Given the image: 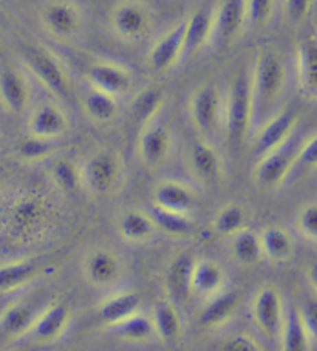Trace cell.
Wrapping results in <instances>:
<instances>
[{"instance_id": "cell-11", "label": "cell", "mask_w": 317, "mask_h": 351, "mask_svg": "<svg viewBox=\"0 0 317 351\" xmlns=\"http://www.w3.org/2000/svg\"><path fill=\"white\" fill-rule=\"evenodd\" d=\"M286 304L283 295L272 285L259 288L253 295L249 313L254 328L270 343H277L282 330Z\"/></svg>"}, {"instance_id": "cell-10", "label": "cell", "mask_w": 317, "mask_h": 351, "mask_svg": "<svg viewBox=\"0 0 317 351\" xmlns=\"http://www.w3.org/2000/svg\"><path fill=\"white\" fill-rule=\"evenodd\" d=\"M302 136H298L296 130L292 135L280 144L276 149L255 160L254 180L255 183L268 187V189H277L283 187L288 180L291 169L294 166L297 150L301 147Z\"/></svg>"}, {"instance_id": "cell-38", "label": "cell", "mask_w": 317, "mask_h": 351, "mask_svg": "<svg viewBox=\"0 0 317 351\" xmlns=\"http://www.w3.org/2000/svg\"><path fill=\"white\" fill-rule=\"evenodd\" d=\"M231 241V256L240 266L253 268V266L263 262V252H261V243L259 232L253 231L248 226L242 231L233 234L229 237Z\"/></svg>"}, {"instance_id": "cell-49", "label": "cell", "mask_w": 317, "mask_h": 351, "mask_svg": "<svg viewBox=\"0 0 317 351\" xmlns=\"http://www.w3.org/2000/svg\"><path fill=\"white\" fill-rule=\"evenodd\" d=\"M3 183H5V177H3L2 169H0V192H2V189H3Z\"/></svg>"}, {"instance_id": "cell-22", "label": "cell", "mask_w": 317, "mask_h": 351, "mask_svg": "<svg viewBox=\"0 0 317 351\" xmlns=\"http://www.w3.org/2000/svg\"><path fill=\"white\" fill-rule=\"evenodd\" d=\"M294 70L298 92L317 102V36H308L297 44Z\"/></svg>"}, {"instance_id": "cell-37", "label": "cell", "mask_w": 317, "mask_h": 351, "mask_svg": "<svg viewBox=\"0 0 317 351\" xmlns=\"http://www.w3.org/2000/svg\"><path fill=\"white\" fill-rule=\"evenodd\" d=\"M148 213L154 220L158 232L170 239H186L193 231L192 214L176 213V210L160 208L156 204H152Z\"/></svg>"}, {"instance_id": "cell-28", "label": "cell", "mask_w": 317, "mask_h": 351, "mask_svg": "<svg viewBox=\"0 0 317 351\" xmlns=\"http://www.w3.org/2000/svg\"><path fill=\"white\" fill-rule=\"evenodd\" d=\"M212 10H198L186 16L185 38H183V64L198 53L207 50L211 38Z\"/></svg>"}, {"instance_id": "cell-20", "label": "cell", "mask_w": 317, "mask_h": 351, "mask_svg": "<svg viewBox=\"0 0 317 351\" xmlns=\"http://www.w3.org/2000/svg\"><path fill=\"white\" fill-rule=\"evenodd\" d=\"M172 133L163 123V114L141 127L138 136V154L143 165L150 169L161 167L172 152Z\"/></svg>"}, {"instance_id": "cell-45", "label": "cell", "mask_w": 317, "mask_h": 351, "mask_svg": "<svg viewBox=\"0 0 317 351\" xmlns=\"http://www.w3.org/2000/svg\"><path fill=\"white\" fill-rule=\"evenodd\" d=\"M297 231L305 239L317 243V202L303 204L296 219Z\"/></svg>"}, {"instance_id": "cell-44", "label": "cell", "mask_w": 317, "mask_h": 351, "mask_svg": "<svg viewBox=\"0 0 317 351\" xmlns=\"http://www.w3.org/2000/svg\"><path fill=\"white\" fill-rule=\"evenodd\" d=\"M285 19L291 25H302L313 13L316 0H280Z\"/></svg>"}, {"instance_id": "cell-21", "label": "cell", "mask_w": 317, "mask_h": 351, "mask_svg": "<svg viewBox=\"0 0 317 351\" xmlns=\"http://www.w3.org/2000/svg\"><path fill=\"white\" fill-rule=\"evenodd\" d=\"M240 294L233 289H223L218 294L204 299L198 313V324L204 330H222L235 319L240 310Z\"/></svg>"}, {"instance_id": "cell-46", "label": "cell", "mask_w": 317, "mask_h": 351, "mask_svg": "<svg viewBox=\"0 0 317 351\" xmlns=\"http://www.w3.org/2000/svg\"><path fill=\"white\" fill-rule=\"evenodd\" d=\"M261 347L259 339L248 335V332H237L224 341L218 350L223 351H259Z\"/></svg>"}, {"instance_id": "cell-48", "label": "cell", "mask_w": 317, "mask_h": 351, "mask_svg": "<svg viewBox=\"0 0 317 351\" xmlns=\"http://www.w3.org/2000/svg\"><path fill=\"white\" fill-rule=\"evenodd\" d=\"M307 280L309 283L311 289H313L314 294L317 295V260L313 263H309L307 268Z\"/></svg>"}, {"instance_id": "cell-24", "label": "cell", "mask_w": 317, "mask_h": 351, "mask_svg": "<svg viewBox=\"0 0 317 351\" xmlns=\"http://www.w3.org/2000/svg\"><path fill=\"white\" fill-rule=\"evenodd\" d=\"M40 274V265L32 257H13L0 265V294H14L32 285Z\"/></svg>"}, {"instance_id": "cell-8", "label": "cell", "mask_w": 317, "mask_h": 351, "mask_svg": "<svg viewBox=\"0 0 317 351\" xmlns=\"http://www.w3.org/2000/svg\"><path fill=\"white\" fill-rule=\"evenodd\" d=\"M82 278L99 293H110L121 288L126 277V265L118 252L110 247L96 246L85 254L81 265Z\"/></svg>"}, {"instance_id": "cell-12", "label": "cell", "mask_w": 317, "mask_h": 351, "mask_svg": "<svg viewBox=\"0 0 317 351\" xmlns=\"http://www.w3.org/2000/svg\"><path fill=\"white\" fill-rule=\"evenodd\" d=\"M71 121L69 112L65 110L62 102L56 101L51 96L34 101L25 113V130L28 135L64 139L69 135Z\"/></svg>"}, {"instance_id": "cell-30", "label": "cell", "mask_w": 317, "mask_h": 351, "mask_svg": "<svg viewBox=\"0 0 317 351\" xmlns=\"http://www.w3.org/2000/svg\"><path fill=\"white\" fill-rule=\"evenodd\" d=\"M39 310L40 308L27 302H16L13 305H8L7 310L0 314V339L8 343H19Z\"/></svg>"}, {"instance_id": "cell-31", "label": "cell", "mask_w": 317, "mask_h": 351, "mask_svg": "<svg viewBox=\"0 0 317 351\" xmlns=\"http://www.w3.org/2000/svg\"><path fill=\"white\" fill-rule=\"evenodd\" d=\"M263 260L274 265H283L292 260L296 254V241L292 234L282 226H266L259 232Z\"/></svg>"}, {"instance_id": "cell-13", "label": "cell", "mask_w": 317, "mask_h": 351, "mask_svg": "<svg viewBox=\"0 0 317 351\" xmlns=\"http://www.w3.org/2000/svg\"><path fill=\"white\" fill-rule=\"evenodd\" d=\"M124 175L123 156L113 150H101L82 165L84 189L96 195H107L121 183Z\"/></svg>"}, {"instance_id": "cell-6", "label": "cell", "mask_w": 317, "mask_h": 351, "mask_svg": "<svg viewBox=\"0 0 317 351\" xmlns=\"http://www.w3.org/2000/svg\"><path fill=\"white\" fill-rule=\"evenodd\" d=\"M224 95L215 82H206L189 99V114L198 136L215 143L223 133Z\"/></svg>"}, {"instance_id": "cell-41", "label": "cell", "mask_w": 317, "mask_h": 351, "mask_svg": "<svg viewBox=\"0 0 317 351\" xmlns=\"http://www.w3.org/2000/svg\"><path fill=\"white\" fill-rule=\"evenodd\" d=\"M317 171V133H313L308 138H303L301 147L297 150V156L294 166L291 169V173L286 184H292L294 181L303 178L305 175Z\"/></svg>"}, {"instance_id": "cell-42", "label": "cell", "mask_w": 317, "mask_h": 351, "mask_svg": "<svg viewBox=\"0 0 317 351\" xmlns=\"http://www.w3.org/2000/svg\"><path fill=\"white\" fill-rule=\"evenodd\" d=\"M248 214L246 209L242 204L229 203L218 210L214 217V229L217 234L224 235V237H231V235L242 231L246 228Z\"/></svg>"}, {"instance_id": "cell-47", "label": "cell", "mask_w": 317, "mask_h": 351, "mask_svg": "<svg viewBox=\"0 0 317 351\" xmlns=\"http://www.w3.org/2000/svg\"><path fill=\"white\" fill-rule=\"evenodd\" d=\"M297 308L313 345H317V295L314 294V298L307 299Z\"/></svg>"}, {"instance_id": "cell-25", "label": "cell", "mask_w": 317, "mask_h": 351, "mask_svg": "<svg viewBox=\"0 0 317 351\" xmlns=\"http://www.w3.org/2000/svg\"><path fill=\"white\" fill-rule=\"evenodd\" d=\"M150 317L154 322L156 341H160L166 347H175L181 342L183 335H185V325H183L180 306L175 302L169 298L158 300Z\"/></svg>"}, {"instance_id": "cell-39", "label": "cell", "mask_w": 317, "mask_h": 351, "mask_svg": "<svg viewBox=\"0 0 317 351\" xmlns=\"http://www.w3.org/2000/svg\"><path fill=\"white\" fill-rule=\"evenodd\" d=\"M64 139H48L33 135L23 136L16 146L17 158L28 165H38L45 162L56 156L62 149Z\"/></svg>"}, {"instance_id": "cell-19", "label": "cell", "mask_w": 317, "mask_h": 351, "mask_svg": "<svg viewBox=\"0 0 317 351\" xmlns=\"http://www.w3.org/2000/svg\"><path fill=\"white\" fill-rule=\"evenodd\" d=\"M186 16L163 33L148 53L149 69L156 75H167L183 65V38H185Z\"/></svg>"}, {"instance_id": "cell-9", "label": "cell", "mask_w": 317, "mask_h": 351, "mask_svg": "<svg viewBox=\"0 0 317 351\" xmlns=\"http://www.w3.org/2000/svg\"><path fill=\"white\" fill-rule=\"evenodd\" d=\"M84 84L102 90L115 98L129 96L135 86V73L130 66L108 58H93L84 65Z\"/></svg>"}, {"instance_id": "cell-34", "label": "cell", "mask_w": 317, "mask_h": 351, "mask_svg": "<svg viewBox=\"0 0 317 351\" xmlns=\"http://www.w3.org/2000/svg\"><path fill=\"white\" fill-rule=\"evenodd\" d=\"M107 330L118 341L132 345H145L154 342L156 339L152 317L144 314L141 310L133 313L129 317L119 320L117 324L108 325Z\"/></svg>"}, {"instance_id": "cell-29", "label": "cell", "mask_w": 317, "mask_h": 351, "mask_svg": "<svg viewBox=\"0 0 317 351\" xmlns=\"http://www.w3.org/2000/svg\"><path fill=\"white\" fill-rule=\"evenodd\" d=\"M139 310H141V295L132 289L118 288L107 293L106 298L97 305V316L108 326L132 316Z\"/></svg>"}, {"instance_id": "cell-17", "label": "cell", "mask_w": 317, "mask_h": 351, "mask_svg": "<svg viewBox=\"0 0 317 351\" xmlns=\"http://www.w3.org/2000/svg\"><path fill=\"white\" fill-rule=\"evenodd\" d=\"M245 10L243 0H222L215 10H212L211 23V50H224L234 44L245 32Z\"/></svg>"}, {"instance_id": "cell-27", "label": "cell", "mask_w": 317, "mask_h": 351, "mask_svg": "<svg viewBox=\"0 0 317 351\" xmlns=\"http://www.w3.org/2000/svg\"><path fill=\"white\" fill-rule=\"evenodd\" d=\"M193 298L207 299L228 288V274L223 266L209 257L195 258L192 272Z\"/></svg>"}, {"instance_id": "cell-26", "label": "cell", "mask_w": 317, "mask_h": 351, "mask_svg": "<svg viewBox=\"0 0 317 351\" xmlns=\"http://www.w3.org/2000/svg\"><path fill=\"white\" fill-rule=\"evenodd\" d=\"M193 262L195 258L192 256L183 254L169 265L166 276H164V287H166L167 298L178 306H186L193 299Z\"/></svg>"}, {"instance_id": "cell-23", "label": "cell", "mask_w": 317, "mask_h": 351, "mask_svg": "<svg viewBox=\"0 0 317 351\" xmlns=\"http://www.w3.org/2000/svg\"><path fill=\"white\" fill-rule=\"evenodd\" d=\"M198 203V192L195 186L183 180H163L152 193V204L176 213L192 214Z\"/></svg>"}, {"instance_id": "cell-35", "label": "cell", "mask_w": 317, "mask_h": 351, "mask_svg": "<svg viewBox=\"0 0 317 351\" xmlns=\"http://www.w3.org/2000/svg\"><path fill=\"white\" fill-rule=\"evenodd\" d=\"M84 113L97 124H108L119 114V99L85 84L81 93Z\"/></svg>"}, {"instance_id": "cell-2", "label": "cell", "mask_w": 317, "mask_h": 351, "mask_svg": "<svg viewBox=\"0 0 317 351\" xmlns=\"http://www.w3.org/2000/svg\"><path fill=\"white\" fill-rule=\"evenodd\" d=\"M251 73L253 132L282 108L288 87V66L276 48H261L255 56ZM251 138V136H249Z\"/></svg>"}, {"instance_id": "cell-43", "label": "cell", "mask_w": 317, "mask_h": 351, "mask_svg": "<svg viewBox=\"0 0 317 351\" xmlns=\"http://www.w3.org/2000/svg\"><path fill=\"white\" fill-rule=\"evenodd\" d=\"M279 0H243L246 28L266 27L272 21Z\"/></svg>"}, {"instance_id": "cell-32", "label": "cell", "mask_w": 317, "mask_h": 351, "mask_svg": "<svg viewBox=\"0 0 317 351\" xmlns=\"http://www.w3.org/2000/svg\"><path fill=\"white\" fill-rule=\"evenodd\" d=\"M47 175L54 189L62 193H76L84 189L82 166L70 156L56 155L48 160Z\"/></svg>"}, {"instance_id": "cell-36", "label": "cell", "mask_w": 317, "mask_h": 351, "mask_svg": "<svg viewBox=\"0 0 317 351\" xmlns=\"http://www.w3.org/2000/svg\"><path fill=\"white\" fill-rule=\"evenodd\" d=\"M279 348L283 351H309L314 348L305 324L294 305H286L285 317L279 336Z\"/></svg>"}, {"instance_id": "cell-18", "label": "cell", "mask_w": 317, "mask_h": 351, "mask_svg": "<svg viewBox=\"0 0 317 351\" xmlns=\"http://www.w3.org/2000/svg\"><path fill=\"white\" fill-rule=\"evenodd\" d=\"M298 129V114L291 108H280L253 132V155L255 160L285 143Z\"/></svg>"}, {"instance_id": "cell-7", "label": "cell", "mask_w": 317, "mask_h": 351, "mask_svg": "<svg viewBox=\"0 0 317 351\" xmlns=\"http://www.w3.org/2000/svg\"><path fill=\"white\" fill-rule=\"evenodd\" d=\"M44 32L60 44H70L85 27V11L78 0H44L39 10Z\"/></svg>"}, {"instance_id": "cell-3", "label": "cell", "mask_w": 317, "mask_h": 351, "mask_svg": "<svg viewBox=\"0 0 317 351\" xmlns=\"http://www.w3.org/2000/svg\"><path fill=\"white\" fill-rule=\"evenodd\" d=\"M21 65L32 76L34 86L62 104H69L75 96L69 65L56 51L45 47H32L23 51Z\"/></svg>"}, {"instance_id": "cell-1", "label": "cell", "mask_w": 317, "mask_h": 351, "mask_svg": "<svg viewBox=\"0 0 317 351\" xmlns=\"http://www.w3.org/2000/svg\"><path fill=\"white\" fill-rule=\"evenodd\" d=\"M56 204L39 187H23L0 206V252L22 257L53 232Z\"/></svg>"}, {"instance_id": "cell-40", "label": "cell", "mask_w": 317, "mask_h": 351, "mask_svg": "<svg viewBox=\"0 0 317 351\" xmlns=\"http://www.w3.org/2000/svg\"><path fill=\"white\" fill-rule=\"evenodd\" d=\"M166 106V96L160 90H144L138 93L132 102V117L139 125H144L161 117Z\"/></svg>"}, {"instance_id": "cell-14", "label": "cell", "mask_w": 317, "mask_h": 351, "mask_svg": "<svg viewBox=\"0 0 317 351\" xmlns=\"http://www.w3.org/2000/svg\"><path fill=\"white\" fill-rule=\"evenodd\" d=\"M34 102V82L19 65L0 66V107L13 117H25Z\"/></svg>"}, {"instance_id": "cell-33", "label": "cell", "mask_w": 317, "mask_h": 351, "mask_svg": "<svg viewBox=\"0 0 317 351\" xmlns=\"http://www.w3.org/2000/svg\"><path fill=\"white\" fill-rule=\"evenodd\" d=\"M119 237L126 243L143 246L149 245L160 234L148 210H129L119 219Z\"/></svg>"}, {"instance_id": "cell-16", "label": "cell", "mask_w": 317, "mask_h": 351, "mask_svg": "<svg viewBox=\"0 0 317 351\" xmlns=\"http://www.w3.org/2000/svg\"><path fill=\"white\" fill-rule=\"evenodd\" d=\"M185 167L197 184H217L223 180L224 161L215 143L198 136L189 144L185 155Z\"/></svg>"}, {"instance_id": "cell-4", "label": "cell", "mask_w": 317, "mask_h": 351, "mask_svg": "<svg viewBox=\"0 0 317 351\" xmlns=\"http://www.w3.org/2000/svg\"><path fill=\"white\" fill-rule=\"evenodd\" d=\"M253 130V98L251 73L240 71L229 84L224 95L223 135L231 144H242L251 136Z\"/></svg>"}, {"instance_id": "cell-15", "label": "cell", "mask_w": 317, "mask_h": 351, "mask_svg": "<svg viewBox=\"0 0 317 351\" xmlns=\"http://www.w3.org/2000/svg\"><path fill=\"white\" fill-rule=\"evenodd\" d=\"M71 308L64 302H51L42 306L36 314L32 326L19 343L30 345H53L60 341L71 325Z\"/></svg>"}, {"instance_id": "cell-5", "label": "cell", "mask_w": 317, "mask_h": 351, "mask_svg": "<svg viewBox=\"0 0 317 351\" xmlns=\"http://www.w3.org/2000/svg\"><path fill=\"white\" fill-rule=\"evenodd\" d=\"M155 11L144 0H118L108 11L110 32L129 45L148 40L155 32Z\"/></svg>"}]
</instances>
